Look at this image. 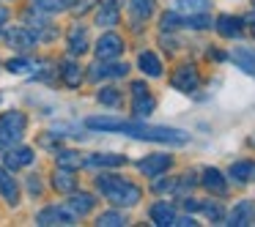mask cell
<instances>
[{"label":"cell","mask_w":255,"mask_h":227,"mask_svg":"<svg viewBox=\"0 0 255 227\" xmlns=\"http://www.w3.org/2000/svg\"><path fill=\"white\" fill-rule=\"evenodd\" d=\"M33 151L30 148H14V151H8L6 156H3V161H6V167L8 170H19V167H28V164H33Z\"/></svg>","instance_id":"obj_11"},{"label":"cell","mask_w":255,"mask_h":227,"mask_svg":"<svg viewBox=\"0 0 255 227\" xmlns=\"http://www.w3.org/2000/svg\"><path fill=\"white\" fill-rule=\"evenodd\" d=\"M217 30H220V36H225V39H236V36L242 33V22H239L236 17H231V14H220V17H217Z\"/></svg>","instance_id":"obj_18"},{"label":"cell","mask_w":255,"mask_h":227,"mask_svg":"<svg viewBox=\"0 0 255 227\" xmlns=\"http://www.w3.org/2000/svg\"><path fill=\"white\" fill-rule=\"evenodd\" d=\"M137 66H140V72L148 74V77H159L162 74V61L154 55V52H140Z\"/></svg>","instance_id":"obj_19"},{"label":"cell","mask_w":255,"mask_h":227,"mask_svg":"<svg viewBox=\"0 0 255 227\" xmlns=\"http://www.w3.org/2000/svg\"><path fill=\"white\" fill-rule=\"evenodd\" d=\"M33 3V11L39 14H61L72 6V0H30Z\"/></svg>","instance_id":"obj_20"},{"label":"cell","mask_w":255,"mask_h":227,"mask_svg":"<svg viewBox=\"0 0 255 227\" xmlns=\"http://www.w3.org/2000/svg\"><path fill=\"white\" fill-rule=\"evenodd\" d=\"M52 186H55L58 192H74V186H77V181H74L72 170H66V167H61V170L55 172V178H52Z\"/></svg>","instance_id":"obj_24"},{"label":"cell","mask_w":255,"mask_h":227,"mask_svg":"<svg viewBox=\"0 0 255 227\" xmlns=\"http://www.w3.org/2000/svg\"><path fill=\"white\" fill-rule=\"evenodd\" d=\"M91 129L102 132H121L134 140H148V143H162V145H187L189 134L181 129L170 126H148V123H132V121H113V118H88Z\"/></svg>","instance_id":"obj_1"},{"label":"cell","mask_w":255,"mask_h":227,"mask_svg":"<svg viewBox=\"0 0 255 227\" xmlns=\"http://www.w3.org/2000/svg\"><path fill=\"white\" fill-rule=\"evenodd\" d=\"M231 61L236 63V66L242 69V72L255 74V50H250V47H233Z\"/></svg>","instance_id":"obj_13"},{"label":"cell","mask_w":255,"mask_h":227,"mask_svg":"<svg viewBox=\"0 0 255 227\" xmlns=\"http://www.w3.org/2000/svg\"><path fill=\"white\" fill-rule=\"evenodd\" d=\"M124 52V39L116 33H105L99 41H96V58L99 61H113Z\"/></svg>","instance_id":"obj_7"},{"label":"cell","mask_w":255,"mask_h":227,"mask_svg":"<svg viewBox=\"0 0 255 227\" xmlns=\"http://www.w3.org/2000/svg\"><path fill=\"white\" fill-rule=\"evenodd\" d=\"M173 219H176V214H173V208H170L167 203L151 205V222H154V225L167 227V225H173Z\"/></svg>","instance_id":"obj_22"},{"label":"cell","mask_w":255,"mask_h":227,"mask_svg":"<svg viewBox=\"0 0 255 227\" xmlns=\"http://www.w3.org/2000/svg\"><path fill=\"white\" fill-rule=\"evenodd\" d=\"M74 219H77V214H72L69 208L50 205V208H44L36 216V225H41V227H47V225H74Z\"/></svg>","instance_id":"obj_6"},{"label":"cell","mask_w":255,"mask_h":227,"mask_svg":"<svg viewBox=\"0 0 255 227\" xmlns=\"http://www.w3.org/2000/svg\"><path fill=\"white\" fill-rule=\"evenodd\" d=\"M96 225L99 227H121V225H127V219L121 214H116V211H107V214H102L96 219Z\"/></svg>","instance_id":"obj_29"},{"label":"cell","mask_w":255,"mask_h":227,"mask_svg":"<svg viewBox=\"0 0 255 227\" xmlns=\"http://www.w3.org/2000/svg\"><path fill=\"white\" fill-rule=\"evenodd\" d=\"M203 211L211 216V219H222V208H220V205H203Z\"/></svg>","instance_id":"obj_34"},{"label":"cell","mask_w":255,"mask_h":227,"mask_svg":"<svg viewBox=\"0 0 255 227\" xmlns=\"http://www.w3.org/2000/svg\"><path fill=\"white\" fill-rule=\"evenodd\" d=\"M96 189L105 194V200H110L113 205H124V208L137 205L140 197H143L140 186H134L132 181H124L118 175H99L96 178Z\"/></svg>","instance_id":"obj_2"},{"label":"cell","mask_w":255,"mask_h":227,"mask_svg":"<svg viewBox=\"0 0 255 227\" xmlns=\"http://www.w3.org/2000/svg\"><path fill=\"white\" fill-rule=\"evenodd\" d=\"M83 164L99 170V167H121V164H127V159L118 153H91L88 159H83Z\"/></svg>","instance_id":"obj_14"},{"label":"cell","mask_w":255,"mask_h":227,"mask_svg":"<svg viewBox=\"0 0 255 227\" xmlns=\"http://www.w3.org/2000/svg\"><path fill=\"white\" fill-rule=\"evenodd\" d=\"M94 203H96V200L91 197V194L80 192V194H72V197H69L66 208L72 211V214H77V216H85V214H91V208H94Z\"/></svg>","instance_id":"obj_17"},{"label":"cell","mask_w":255,"mask_h":227,"mask_svg":"<svg viewBox=\"0 0 255 227\" xmlns=\"http://www.w3.org/2000/svg\"><path fill=\"white\" fill-rule=\"evenodd\" d=\"M176 6L181 8V11L198 14V11H203V8L209 6V0H176Z\"/></svg>","instance_id":"obj_32"},{"label":"cell","mask_w":255,"mask_h":227,"mask_svg":"<svg viewBox=\"0 0 255 227\" xmlns=\"http://www.w3.org/2000/svg\"><path fill=\"white\" fill-rule=\"evenodd\" d=\"M253 161H236V164H231V170H228V175L233 178V181H239V183H244V181H250L253 178Z\"/></svg>","instance_id":"obj_26"},{"label":"cell","mask_w":255,"mask_h":227,"mask_svg":"<svg viewBox=\"0 0 255 227\" xmlns=\"http://www.w3.org/2000/svg\"><path fill=\"white\" fill-rule=\"evenodd\" d=\"M6 41L11 47H17V50H30L36 44V36L28 28H11V30H6Z\"/></svg>","instance_id":"obj_12"},{"label":"cell","mask_w":255,"mask_h":227,"mask_svg":"<svg viewBox=\"0 0 255 227\" xmlns=\"http://www.w3.org/2000/svg\"><path fill=\"white\" fill-rule=\"evenodd\" d=\"M253 30H255V25H253Z\"/></svg>","instance_id":"obj_36"},{"label":"cell","mask_w":255,"mask_h":227,"mask_svg":"<svg viewBox=\"0 0 255 227\" xmlns=\"http://www.w3.org/2000/svg\"><path fill=\"white\" fill-rule=\"evenodd\" d=\"M253 214H255V205L250 200H242V203L233 205L231 216H228V225H236V227H244L253 222Z\"/></svg>","instance_id":"obj_10"},{"label":"cell","mask_w":255,"mask_h":227,"mask_svg":"<svg viewBox=\"0 0 255 227\" xmlns=\"http://www.w3.org/2000/svg\"><path fill=\"white\" fill-rule=\"evenodd\" d=\"M176 186V181H154V192H165V189H173Z\"/></svg>","instance_id":"obj_35"},{"label":"cell","mask_w":255,"mask_h":227,"mask_svg":"<svg viewBox=\"0 0 255 227\" xmlns=\"http://www.w3.org/2000/svg\"><path fill=\"white\" fill-rule=\"evenodd\" d=\"M132 96H134L132 110H134V115H137V118H145V115H151V112H154L156 101H154V96L148 93L145 82H134L132 85Z\"/></svg>","instance_id":"obj_5"},{"label":"cell","mask_w":255,"mask_h":227,"mask_svg":"<svg viewBox=\"0 0 255 227\" xmlns=\"http://www.w3.org/2000/svg\"><path fill=\"white\" fill-rule=\"evenodd\" d=\"M96 99H99L102 104H107V107H118V104H121V93H118L116 88H102Z\"/></svg>","instance_id":"obj_31"},{"label":"cell","mask_w":255,"mask_h":227,"mask_svg":"<svg viewBox=\"0 0 255 227\" xmlns=\"http://www.w3.org/2000/svg\"><path fill=\"white\" fill-rule=\"evenodd\" d=\"M94 3H96V0H77V3H74V14L91 11V8H94Z\"/></svg>","instance_id":"obj_33"},{"label":"cell","mask_w":255,"mask_h":227,"mask_svg":"<svg viewBox=\"0 0 255 227\" xmlns=\"http://www.w3.org/2000/svg\"><path fill=\"white\" fill-rule=\"evenodd\" d=\"M203 186L209 189V192H214V194H225L228 183H225V178H222V172H220V170L209 167V170L203 172Z\"/></svg>","instance_id":"obj_21"},{"label":"cell","mask_w":255,"mask_h":227,"mask_svg":"<svg viewBox=\"0 0 255 227\" xmlns=\"http://www.w3.org/2000/svg\"><path fill=\"white\" fill-rule=\"evenodd\" d=\"M170 161H173V159H170L167 153H151V156H145V159L137 164V170L145 172L148 178H156V175H162V172L170 167Z\"/></svg>","instance_id":"obj_8"},{"label":"cell","mask_w":255,"mask_h":227,"mask_svg":"<svg viewBox=\"0 0 255 227\" xmlns=\"http://www.w3.org/2000/svg\"><path fill=\"white\" fill-rule=\"evenodd\" d=\"M96 25H99V28H113V25H118V0L102 3L99 14H96Z\"/></svg>","instance_id":"obj_16"},{"label":"cell","mask_w":255,"mask_h":227,"mask_svg":"<svg viewBox=\"0 0 255 227\" xmlns=\"http://www.w3.org/2000/svg\"><path fill=\"white\" fill-rule=\"evenodd\" d=\"M80 164H83V159H80V153H74V151H61V153H58V167L77 170Z\"/></svg>","instance_id":"obj_28"},{"label":"cell","mask_w":255,"mask_h":227,"mask_svg":"<svg viewBox=\"0 0 255 227\" xmlns=\"http://www.w3.org/2000/svg\"><path fill=\"white\" fill-rule=\"evenodd\" d=\"M61 77H63V82H66L69 88H77L80 79H83V74H80L77 63H63V66H61Z\"/></svg>","instance_id":"obj_27"},{"label":"cell","mask_w":255,"mask_h":227,"mask_svg":"<svg viewBox=\"0 0 255 227\" xmlns=\"http://www.w3.org/2000/svg\"><path fill=\"white\" fill-rule=\"evenodd\" d=\"M6 66L11 74H28L30 69H33V61H28V58H11Z\"/></svg>","instance_id":"obj_30"},{"label":"cell","mask_w":255,"mask_h":227,"mask_svg":"<svg viewBox=\"0 0 255 227\" xmlns=\"http://www.w3.org/2000/svg\"><path fill=\"white\" fill-rule=\"evenodd\" d=\"M129 66L127 63H99V66L91 69V79L99 82V79H113V77H127Z\"/></svg>","instance_id":"obj_9"},{"label":"cell","mask_w":255,"mask_h":227,"mask_svg":"<svg viewBox=\"0 0 255 227\" xmlns=\"http://www.w3.org/2000/svg\"><path fill=\"white\" fill-rule=\"evenodd\" d=\"M129 11H132V17L137 19H148L151 14H154V0H129Z\"/></svg>","instance_id":"obj_25"},{"label":"cell","mask_w":255,"mask_h":227,"mask_svg":"<svg viewBox=\"0 0 255 227\" xmlns=\"http://www.w3.org/2000/svg\"><path fill=\"white\" fill-rule=\"evenodd\" d=\"M170 85L176 90H181V93H192V90H198V85H200V77H198V69L195 66H178L176 69V74H173V79H170Z\"/></svg>","instance_id":"obj_4"},{"label":"cell","mask_w":255,"mask_h":227,"mask_svg":"<svg viewBox=\"0 0 255 227\" xmlns=\"http://www.w3.org/2000/svg\"><path fill=\"white\" fill-rule=\"evenodd\" d=\"M25 129H28V118L25 112L11 110V112H3L0 115V145H14L22 140Z\"/></svg>","instance_id":"obj_3"},{"label":"cell","mask_w":255,"mask_h":227,"mask_svg":"<svg viewBox=\"0 0 255 227\" xmlns=\"http://www.w3.org/2000/svg\"><path fill=\"white\" fill-rule=\"evenodd\" d=\"M85 50H88V30L83 25H74L69 30V52L72 55H83Z\"/></svg>","instance_id":"obj_15"},{"label":"cell","mask_w":255,"mask_h":227,"mask_svg":"<svg viewBox=\"0 0 255 227\" xmlns=\"http://www.w3.org/2000/svg\"><path fill=\"white\" fill-rule=\"evenodd\" d=\"M0 194L8 200V203H17L19 200V189H17V181H14L11 175H8L6 170H0Z\"/></svg>","instance_id":"obj_23"}]
</instances>
